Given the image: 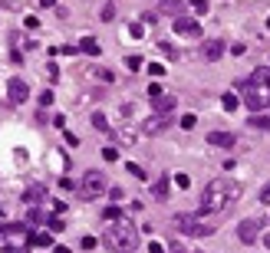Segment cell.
I'll return each instance as SVG.
<instances>
[{
	"label": "cell",
	"mask_w": 270,
	"mask_h": 253,
	"mask_svg": "<svg viewBox=\"0 0 270 253\" xmlns=\"http://www.w3.org/2000/svg\"><path fill=\"white\" fill-rule=\"evenodd\" d=\"M238 198H240V184L234 181V177H214V181H208L205 191H201L198 217H208V220L224 217L227 210L234 207Z\"/></svg>",
	"instance_id": "6da1fadb"
},
{
	"label": "cell",
	"mask_w": 270,
	"mask_h": 253,
	"mask_svg": "<svg viewBox=\"0 0 270 253\" xmlns=\"http://www.w3.org/2000/svg\"><path fill=\"white\" fill-rule=\"evenodd\" d=\"M240 92H244V105L250 112L270 109V69H254L240 82Z\"/></svg>",
	"instance_id": "7a4b0ae2"
},
{
	"label": "cell",
	"mask_w": 270,
	"mask_h": 253,
	"mask_svg": "<svg viewBox=\"0 0 270 253\" xmlns=\"http://www.w3.org/2000/svg\"><path fill=\"white\" fill-rule=\"evenodd\" d=\"M102 243H106L109 250L116 253H132L139 247V227L132 224V220H109L106 233H102Z\"/></svg>",
	"instance_id": "3957f363"
},
{
	"label": "cell",
	"mask_w": 270,
	"mask_h": 253,
	"mask_svg": "<svg viewBox=\"0 0 270 253\" xmlns=\"http://www.w3.org/2000/svg\"><path fill=\"white\" fill-rule=\"evenodd\" d=\"M73 187H76V198L79 201H96V198H102V194L109 191V181H106L102 171H86Z\"/></svg>",
	"instance_id": "277c9868"
},
{
	"label": "cell",
	"mask_w": 270,
	"mask_h": 253,
	"mask_svg": "<svg viewBox=\"0 0 270 253\" xmlns=\"http://www.w3.org/2000/svg\"><path fill=\"white\" fill-rule=\"evenodd\" d=\"M175 227L178 233H188V237H211L217 230L214 220H201L198 214H175Z\"/></svg>",
	"instance_id": "5b68a950"
},
{
	"label": "cell",
	"mask_w": 270,
	"mask_h": 253,
	"mask_svg": "<svg viewBox=\"0 0 270 253\" xmlns=\"http://www.w3.org/2000/svg\"><path fill=\"white\" fill-rule=\"evenodd\" d=\"M149 99H151V105H155V112H172L175 109V96L165 92L162 86H149Z\"/></svg>",
	"instance_id": "8992f818"
},
{
	"label": "cell",
	"mask_w": 270,
	"mask_h": 253,
	"mask_svg": "<svg viewBox=\"0 0 270 253\" xmlns=\"http://www.w3.org/2000/svg\"><path fill=\"white\" fill-rule=\"evenodd\" d=\"M168 125H172L168 112H155L151 119H145V122H142V132H145V135H162L165 128H168Z\"/></svg>",
	"instance_id": "52a82bcc"
},
{
	"label": "cell",
	"mask_w": 270,
	"mask_h": 253,
	"mask_svg": "<svg viewBox=\"0 0 270 253\" xmlns=\"http://www.w3.org/2000/svg\"><path fill=\"white\" fill-rule=\"evenodd\" d=\"M175 33L198 40V36H201V26H198V20H191V17H175Z\"/></svg>",
	"instance_id": "ba28073f"
},
{
	"label": "cell",
	"mask_w": 270,
	"mask_h": 253,
	"mask_svg": "<svg viewBox=\"0 0 270 253\" xmlns=\"http://www.w3.org/2000/svg\"><path fill=\"white\" fill-rule=\"evenodd\" d=\"M7 96H10V102H13V105H20V102H27L30 89H27V82H23L20 76H13L10 82H7Z\"/></svg>",
	"instance_id": "9c48e42d"
},
{
	"label": "cell",
	"mask_w": 270,
	"mask_h": 253,
	"mask_svg": "<svg viewBox=\"0 0 270 253\" xmlns=\"http://www.w3.org/2000/svg\"><path fill=\"white\" fill-rule=\"evenodd\" d=\"M238 237H240V243H254L260 237V224L257 220H244L238 227Z\"/></svg>",
	"instance_id": "30bf717a"
},
{
	"label": "cell",
	"mask_w": 270,
	"mask_h": 253,
	"mask_svg": "<svg viewBox=\"0 0 270 253\" xmlns=\"http://www.w3.org/2000/svg\"><path fill=\"white\" fill-rule=\"evenodd\" d=\"M46 198V187L43 184H30L27 191H23V204L27 207H40V201Z\"/></svg>",
	"instance_id": "8fae6325"
},
{
	"label": "cell",
	"mask_w": 270,
	"mask_h": 253,
	"mask_svg": "<svg viewBox=\"0 0 270 253\" xmlns=\"http://www.w3.org/2000/svg\"><path fill=\"white\" fill-rule=\"evenodd\" d=\"M238 142L231 132H211L208 135V145H214V148H231V145Z\"/></svg>",
	"instance_id": "7c38bea8"
},
{
	"label": "cell",
	"mask_w": 270,
	"mask_h": 253,
	"mask_svg": "<svg viewBox=\"0 0 270 253\" xmlns=\"http://www.w3.org/2000/svg\"><path fill=\"white\" fill-rule=\"evenodd\" d=\"M168 191H172V181H168V177H158V181L151 184V194H155L158 201H165V198H168Z\"/></svg>",
	"instance_id": "4fadbf2b"
},
{
	"label": "cell",
	"mask_w": 270,
	"mask_h": 253,
	"mask_svg": "<svg viewBox=\"0 0 270 253\" xmlns=\"http://www.w3.org/2000/svg\"><path fill=\"white\" fill-rule=\"evenodd\" d=\"M205 56H208V59H221V56H224V43H221V40L205 43Z\"/></svg>",
	"instance_id": "5bb4252c"
},
{
	"label": "cell",
	"mask_w": 270,
	"mask_h": 253,
	"mask_svg": "<svg viewBox=\"0 0 270 253\" xmlns=\"http://www.w3.org/2000/svg\"><path fill=\"white\" fill-rule=\"evenodd\" d=\"M158 3H162V10H168V13H184V7H188L184 0H158Z\"/></svg>",
	"instance_id": "9a60e30c"
},
{
	"label": "cell",
	"mask_w": 270,
	"mask_h": 253,
	"mask_svg": "<svg viewBox=\"0 0 270 253\" xmlns=\"http://www.w3.org/2000/svg\"><path fill=\"white\" fill-rule=\"evenodd\" d=\"M250 125H254V128H267L270 132V112L267 115H264V112H254V115H250Z\"/></svg>",
	"instance_id": "2e32d148"
},
{
	"label": "cell",
	"mask_w": 270,
	"mask_h": 253,
	"mask_svg": "<svg viewBox=\"0 0 270 253\" xmlns=\"http://www.w3.org/2000/svg\"><path fill=\"white\" fill-rule=\"evenodd\" d=\"M83 53H89V56H99V53H102V46H99L96 36H86V40H83Z\"/></svg>",
	"instance_id": "e0dca14e"
},
{
	"label": "cell",
	"mask_w": 270,
	"mask_h": 253,
	"mask_svg": "<svg viewBox=\"0 0 270 253\" xmlns=\"http://www.w3.org/2000/svg\"><path fill=\"white\" fill-rule=\"evenodd\" d=\"M221 105H224V112H238L240 99L234 96V92H224V96H221Z\"/></svg>",
	"instance_id": "ac0fdd59"
},
{
	"label": "cell",
	"mask_w": 270,
	"mask_h": 253,
	"mask_svg": "<svg viewBox=\"0 0 270 253\" xmlns=\"http://www.w3.org/2000/svg\"><path fill=\"white\" fill-rule=\"evenodd\" d=\"M92 128H96V132H109V119L102 115V112H96V115H92Z\"/></svg>",
	"instance_id": "d6986e66"
},
{
	"label": "cell",
	"mask_w": 270,
	"mask_h": 253,
	"mask_svg": "<svg viewBox=\"0 0 270 253\" xmlns=\"http://www.w3.org/2000/svg\"><path fill=\"white\" fill-rule=\"evenodd\" d=\"M158 50H162V53L168 56V59H178V50H175V46L168 43V40H158Z\"/></svg>",
	"instance_id": "ffe728a7"
},
{
	"label": "cell",
	"mask_w": 270,
	"mask_h": 253,
	"mask_svg": "<svg viewBox=\"0 0 270 253\" xmlns=\"http://www.w3.org/2000/svg\"><path fill=\"white\" fill-rule=\"evenodd\" d=\"M125 66H129L132 73H139V69L145 66V59H142V56H129V59H125Z\"/></svg>",
	"instance_id": "44dd1931"
},
{
	"label": "cell",
	"mask_w": 270,
	"mask_h": 253,
	"mask_svg": "<svg viewBox=\"0 0 270 253\" xmlns=\"http://www.w3.org/2000/svg\"><path fill=\"white\" fill-rule=\"evenodd\" d=\"M46 227H50V230H56V233H60V230H66V224H63L60 217H56V214H53V217H46Z\"/></svg>",
	"instance_id": "7402d4cb"
},
{
	"label": "cell",
	"mask_w": 270,
	"mask_h": 253,
	"mask_svg": "<svg viewBox=\"0 0 270 253\" xmlns=\"http://www.w3.org/2000/svg\"><path fill=\"white\" fill-rule=\"evenodd\" d=\"M178 125H181L184 132H191V128H195V125H198V119H195V115H191V112H188V115H184V119L178 122Z\"/></svg>",
	"instance_id": "603a6c76"
},
{
	"label": "cell",
	"mask_w": 270,
	"mask_h": 253,
	"mask_svg": "<svg viewBox=\"0 0 270 253\" xmlns=\"http://www.w3.org/2000/svg\"><path fill=\"white\" fill-rule=\"evenodd\" d=\"M102 158H106V161H119V148L106 145V148H102Z\"/></svg>",
	"instance_id": "cb8c5ba5"
},
{
	"label": "cell",
	"mask_w": 270,
	"mask_h": 253,
	"mask_svg": "<svg viewBox=\"0 0 270 253\" xmlns=\"http://www.w3.org/2000/svg\"><path fill=\"white\" fill-rule=\"evenodd\" d=\"M33 243H36V247H50L53 237H50V233H33Z\"/></svg>",
	"instance_id": "d4e9b609"
},
{
	"label": "cell",
	"mask_w": 270,
	"mask_h": 253,
	"mask_svg": "<svg viewBox=\"0 0 270 253\" xmlns=\"http://www.w3.org/2000/svg\"><path fill=\"white\" fill-rule=\"evenodd\" d=\"M27 220H30V224H43V214H40V210H36V207H30V210H27Z\"/></svg>",
	"instance_id": "484cf974"
},
{
	"label": "cell",
	"mask_w": 270,
	"mask_h": 253,
	"mask_svg": "<svg viewBox=\"0 0 270 253\" xmlns=\"http://www.w3.org/2000/svg\"><path fill=\"white\" fill-rule=\"evenodd\" d=\"M125 171H129V175H135L139 181H145V171H142V168L135 165V161H129V165H125Z\"/></svg>",
	"instance_id": "4316f807"
},
{
	"label": "cell",
	"mask_w": 270,
	"mask_h": 253,
	"mask_svg": "<svg viewBox=\"0 0 270 253\" xmlns=\"http://www.w3.org/2000/svg\"><path fill=\"white\" fill-rule=\"evenodd\" d=\"M188 7H191L195 13H208V0H191Z\"/></svg>",
	"instance_id": "83f0119b"
},
{
	"label": "cell",
	"mask_w": 270,
	"mask_h": 253,
	"mask_svg": "<svg viewBox=\"0 0 270 253\" xmlns=\"http://www.w3.org/2000/svg\"><path fill=\"white\" fill-rule=\"evenodd\" d=\"M129 33L135 36V40H142V33H145V26H142V23H129Z\"/></svg>",
	"instance_id": "f1b7e54d"
},
{
	"label": "cell",
	"mask_w": 270,
	"mask_h": 253,
	"mask_svg": "<svg viewBox=\"0 0 270 253\" xmlns=\"http://www.w3.org/2000/svg\"><path fill=\"white\" fill-rule=\"evenodd\" d=\"M50 102H53V89H43L40 92V105H50Z\"/></svg>",
	"instance_id": "f546056e"
},
{
	"label": "cell",
	"mask_w": 270,
	"mask_h": 253,
	"mask_svg": "<svg viewBox=\"0 0 270 253\" xmlns=\"http://www.w3.org/2000/svg\"><path fill=\"white\" fill-rule=\"evenodd\" d=\"M149 73H151V76H162L165 66H162V63H149Z\"/></svg>",
	"instance_id": "4dcf8cb0"
},
{
	"label": "cell",
	"mask_w": 270,
	"mask_h": 253,
	"mask_svg": "<svg viewBox=\"0 0 270 253\" xmlns=\"http://www.w3.org/2000/svg\"><path fill=\"white\" fill-rule=\"evenodd\" d=\"M175 184H178V187H188V184H191V177H188V175H175Z\"/></svg>",
	"instance_id": "1f68e13d"
},
{
	"label": "cell",
	"mask_w": 270,
	"mask_h": 253,
	"mask_svg": "<svg viewBox=\"0 0 270 253\" xmlns=\"http://www.w3.org/2000/svg\"><path fill=\"white\" fill-rule=\"evenodd\" d=\"M3 253H27V247H17V243H7V247H3Z\"/></svg>",
	"instance_id": "d6a6232c"
},
{
	"label": "cell",
	"mask_w": 270,
	"mask_h": 253,
	"mask_svg": "<svg viewBox=\"0 0 270 253\" xmlns=\"http://www.w3.org/2000/svg\"><path fill=\"white\" fill-rule=\"evenodd\" d=\"M149 253H165V247H162L158 240H151V243H149Z\"/></svg>",
	"instance_id": "836d02e7"
},
{
	"label": "cell",
	"mask_w": 270,
	"mask_h": 253,
	"mask_svg": "<svg viewBox=\"0 0 270 253\" xmlns=\"http://www.w3.org/2000/svg\"><path fill=\"white\" fill-rule=\"evenodd\" d=\"M96 247V237H83V250H92Z\"/></svg>",
	"instance_id": "e575fe53"
},
{
	"label": "cell",
	"mask_w": 270,
	"mask_h": 253,
	"mask_svg": "<svg viewBox=\"0 0 270 253\" xmlns=\"http://www.w3.org/2000/svg\"><path fill=\"white\" fill-rule=\"evenodd\" d=\"M99 79H102V82H112V79H116V76H112L109 69H99Z\"/></svg>",
	"instance_id": "d590c367"
},
{
	"label": "cell",
	"mask_w": 270,
	"mask_h": 253,
	"mask_svg": "<svg viewBox=\"0 0 270 253\" xmlns=\"http://www.w3.org/2000/svg\"><path fill=\"white\" fill-rule=\"evenodd\" d=\"M112 13H116V10H112V3H109V7H102V20L109 23V20H112Z\"/></svg>",
	"instance_id": "8d00e7d4"
},
{
	"label": "cell",
	"mask_w": 270,
	"mask_h": 253,
	"mask_svg": "<svg viewBox=\"0 0 270 253\" xmlns=\"http://www.w3.org/2000/svg\"><path fill=\"white\" fill-rule=\"evenodd\" d=\"M244 50H247L244 43H234V46H231V53H234V56H244Z\"/></svg>",
	"instance_id": "74e56055"
},
{
	"label": "cell",
	"mask_w": 270,
	"mask_h": 253,
	"mask_svg": "<svg viewBox=\"0 0 270 253\" xmlns=\"http://www.w3.org/2000/svg\"><path fill=\"white\" fill-rule=\"evenodd\" d=\"M53 125H56V128H66V115H60V112H56V119H53Z\"/></svg>",
	"instance_id": "f35d334b"
},
{
	"label": "cell",
	"mask_w": 270,
	"mask_h": 253,
	"mask_svg": "<svg viewBox=\"0 0 270 253\" xmlns=\"http://www.w3.org/2000/svg\"><path fill=\"white\" fill-rule=\"evenodd\" d=\"M260 201H264V204H270V184H264V191H260Z\"/></svg>",
	"instance_id": "ab89813d"
},
{
	"label": "cell",
	"mask_w": 270,
	"mask_h": 253,
	"mask_svg": "<svg viewBox=\"0 0 270 253\" xmlns=\"http://www.w3.org/2000/svg\"><path fill=\"white\" fill-rule=\"evenodd\" d=\"M53 253H73V250H69V247H56Z\"/></svg>",
	"instance_id": "60d3db41"
},
{
	"label": "cell",
	"mask_w": 270,
	"mask_h": 253,
	"mask_svg": "<svg viewBox=\"0 0 270 253\" xmlns=\"http://www.w3.org/2000/svg\"><path fill=\"white\" fill-rule=\"evenodd\" d=\"M40 3H43V7H53V3H56V0H40Z\"/></svg>",
	"instance_id": "b9f144b4"
},
{
	"label": "cell",
	"mask_w": 270,
	"mask_h": 253,
	"mask_svg": "<svg viewBox=\"0 0 270 253\" xmlns=\"http://www.w3.org/2000/svg\"><path fill=\"white\" fill-rule=\"evenodd\" d=\"M264 243H267V247H270V233H267V237H264Z\"/></svg>",
	"instance_id": "7bdbcfd3"
}]
</instances>
